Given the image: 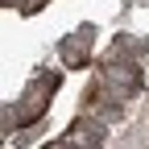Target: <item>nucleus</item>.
I'll return each instance as SVG.
<instances>
[{
    "instance_id": "obj_1",
    "label": "nucleus",
    "mask_w": 149,
    "mask_h": 149,
    "mask_svg": "<svg viewBox=\"0 0 149 149\" xmlns=\"http://www.w3.org/2000/svg\"><path fill=\"white\" fill-rule=\"evenodd\" d=\"M4 4H13V8H21V4H25V0H4Z\"/></svg>"
}]
</instances>
